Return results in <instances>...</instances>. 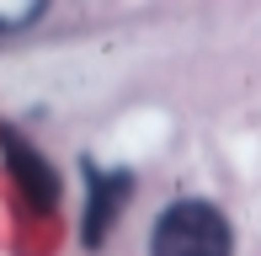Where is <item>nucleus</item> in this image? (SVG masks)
Instances as JSON below:
<instances>
[{
	"label": "nucleus",
	"instance_id": "nucleus-1",
	"mask_svg": "<svg viewBox=\"0 0 261 256\" xmlns=\"http://www.w3.org/2000/svg\"><path fill=\"white\" fill-rule=\"evenodd\" d=\"M149 256H229V224L213 203H171L149 235Z\"/></svg>",
	"mask_w": 261,
	"mask_h": 256
},
{
	"label": "nucleus",
	"instance_id": "nucleus-2",
	"mask_svg": "<svg viewBox=\"0 0 261 256\" xmlns=\"http://www.w3.org/2000/svg\"><path fill=\"white\" fill-rule=\"evenodd\" d=\"M123 197H128V176H123V171H96V176H91V224H86V240H91V246L107 240L112 214H117Z\"/></svg>",
	"mask_w": 261,
	"mask_h": 256
},
{
	"label": "nucleus",
	"instance_id": "nucleus-3",
	"mask_svg": "<svg viewBox=\"0 0 261 256\" xmlns=\"http://www.w3.org/2000/svg\"><path fill=\"white\" fill-rule=\"evenodd\" d=\"M11 160L21 166V187H32V197H38V203H54V171L43 166V160H32L16 139H11Z\"/></svg>",
	"mask_w": 261,
	"mask_h": 256
},
{
	"label": "nucleus",
	"instance_id": "nucleus-4",
	"mask_svg": "<svg viewBox=\"0 0 261 256\" xmlns=\"http://www.w3.org/2000/svg\"><path fill=\"white\" fill-rule=\"evenodd\" d=\"M43 6L48 0H0V32H21L27 21L43 16Z\"/></svg>",
	"mask_w": 261,
	"mask_h": 256
}]
</instances>
